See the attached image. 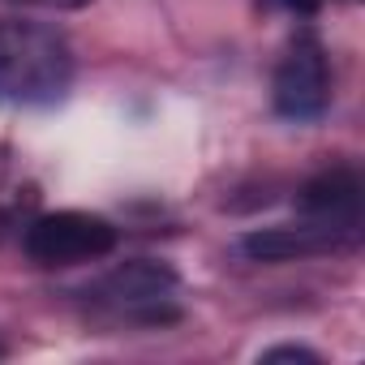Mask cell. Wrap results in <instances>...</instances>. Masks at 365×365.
Wrapping results in <instances>:
<instances>
[{
  "label": "cell",
  "instance_id": "obj_7",
  "mask_svg": "<svg viewBox=\"0 0 365 365\" xmlns=\"http://www.w3.org/2000/svg\"><path fill=\"white\" fill-rule=\"evenodd\" d=\"M262 361H318V352L309 348H297V344H284V348H267Z\"/></svg>",
  "mask_w": 365,
  "mask_h": 365
},
{
  "label": "cell",
  "instance_id": "obj_5",
  "mask_svg": "<svg viewBox=\"0 0 365 365\" xmlns=\"http://www.w3.org/2000/svg\"><path fill=\"white\" fill-rule=\"evenodd\" d=\"M301 211H305V220H318V224H331V228L356 237V224H361V176L352 168H331V172L314 176L301 190Z\"/></svg>",
  "mask_w": 365,
  "mask_h": 365
},
{
  "label": "cell",
  "instance_id": "obj_10",
  "mask_svg": "<svg viewBox=\"0 0 365 365\" xmlns=\"http://www.w3.org/2000/svg\"><path fill=\"white\" fill-rule=\"evenodd\" d=\"M0 352H5V348H0Z\"/></svg>",
  "mask_w": 365,
  "mask_h": 365
},
{
  "label": "cell",
  "instance_id": "obj_4",
  "mask_svg": "<svg viewBox=\"0 0 365 365\" xmlns=\"http://www.w3.org/2000/svg\"><path fill=\"white\" fill-rule=\"evenodd\" d=\"M331 103V73L318 39H297L275 69V112L288 120H318Z\"/></svg>",
  "mask_w": 365,
  "mask_h": 365
},
{
  "label": "cell",
  "instance_id": "obj_8",
  "mask_svg": "<svg viewBox=\"0 0 365 365\" xmlns=\"http://www.w3.org/2000/svg\"><path fill=\"white\" fill-rule=\"evenodd\" d=\"M18 5H43V9H82L91 0H18Z\"/></svg>",
  "mask_w": 365,
  "mask_h": 365
},
{
  "label": "cell",
  "instance_id": "obj_9",
  "mask_svg": "<svg viewBox=\"0 0 365 365\" xmlns=\"http://www.w3.org/2000/svg\"><path fill=\"white\" fill-rule=\"evenodd\" d=\"M288 5H292V9H301V14H314V9H322V5H327V0H288Z\"/></svg>",
  "mask_w": 365,
  "mask_h": 365
},
{
  "label": "cell",
  "instance_id": "obj_1",
  "mask_svg": "<svg viewBox=\"0 0 365 365\" xmlns=\"http://www.w3.org/2000/svg\"><path fill=\"white\" fill-rule=\"evenodd\" d=\"M73 52L39 22H0V103L48 108L69 95Z\"/></svg>",
  "mask_w": 365,
  "mask_h": 365
},
{
  "label": "cell",
  "instance_id": "obj_3",
  "mask_svg": "<svg viewBox=\"0 0 365 365\" xmlns=\"http://www.w3.org/2000/svg\"><path fill=\"white\" fill-rule=\"evenodd\" d=\"M116 250V228L86 211H56L26 228V254L39 267H73L95 262Z\"/></svg>",
  "mask_w": 365,
  "mask_h": 365
},
{
  "label": "cell",
  "instance_id": "obj_6",
  "mask_svg": "<svg viewBox=\"0 0 365 365\" xmlns=\"http://www.w3.org/2000/svg\"><path fill=\"white\" fill-rule=\"evenodd\" d=\"M352 241L348 232L331 228V224H318V220H305L301 228H262V232H250L241 245L250 258L258 262H292V258H309V254H327L335 245Z\"/></svg>",
  "mask_w": 365,
  "mask_h": 365
},
{
  "label": "cell",
  "instance_id": "obj_2",
  "mask_svg": "<svg viewBox=\"0 0 365 365\" xmlns=\"http://www.w3.org/2000/svg\"><path fill=\"white\" fill-rule=\"evenodd\" d=\"M86 301L108 322L125 327H168L180 318V279L172 267L138 258L86 288Z\"/></svg>",
  "mask_w": 365,
  "mask_h": 365
}]
</instances>
